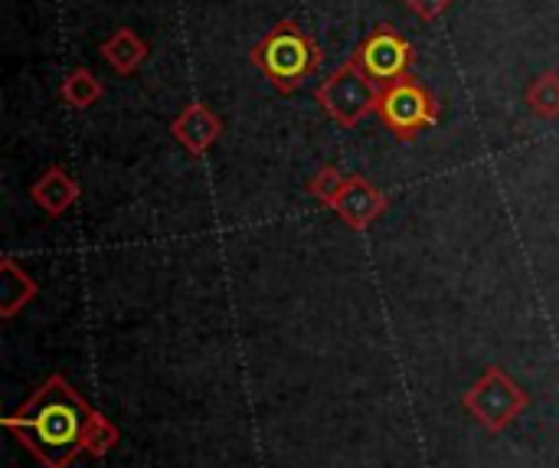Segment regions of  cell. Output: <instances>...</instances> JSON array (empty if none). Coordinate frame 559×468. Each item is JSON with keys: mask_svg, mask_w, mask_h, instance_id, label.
Segmentation results:
<instances>
[{"mask_svg": "<svg viewBox=\"0 0 559 468\" xmlns=\"http://www.w3.org/2000/svg\"><path fill=\"white\" fill-rule=\"evenodd\" d=\"M85 407L82 400L62 384V381H49L33 403H26L10 426L26 440V446L46 463V466L59 468L69 463V456L79 449V436L85 430Z\"/></svg>", "mask_w": 559, "mask_h": 468, "instance_id": "obj_1", "label": "cell"}, {"mask_svg": "<svg viewBox=\"0 0 559 468\" xmlns=\"http://www.w3.org/2000/svg\"><path fill=\"white\" fill-rule=\"evenodd\" d=\"M413 16H419L423 23H436V20H442L445 13H449V7L455 3V0H400Z\"/></svg>", "mask_w": 559, "mask_h": 468, "instance_id": "obj_12", "label": "cell"}, {"mask_svg": "<svg viewBox=\"0 0 559 468\" xmlns=\"http://www.w3.org/2000/svg\"><path fill=\"white\" fill-rule=\"evenodd\" d=\"M98 52H102V59H105L118 75H131V72H138V69L147 62L151 46H147V39H144L141 33H134L131 26H115V30L102 39Z\"/></svg>", "mask_w": 559, "mask_h": 468, "instance_id": "obj_8", "label": "cell"}, {"mask_svg": "<svg viewBox=\"0 0 559 468\" xmlns=\"http://www.w3.org/2000/svg\"><path fill=\"white\" fill-rule=\"evenodd\" d=\"M59 95H62V102H66L69 108L85 112V108H92V105L105 95V85H102V79H98L92 69L79 66V69H72V72L62 79Z\"/></svg>", "mask_w": 559, "mask_h": 468, "instance_id": "obj_11", "label": "cell"}, {"mask_svg": "<svg viewBox=\"0 0 559 468\" xmlns=\"http://www.w3.org/2000/svg\"><path fill=\"white\" fill-rule=\"evenodd\" d=\"M377 95H380V85L360 69L354 56L341 62L314 92L324 115L341 128H357L370 112H377Z\"/></svg>", "mask_w": 559, "mask_h": 468, "instance_id": "obj_4", "label": "cell"}, {"mask_svg": "<svg viewBox=\"0 0 559 468\" xmlns=\"http://www.w3.org/2000/svg\"><path fill=\"white\" fill-rule=\"evenodd\" d=\"M170 134H174V141H177L183 151H190L193 157H203V154L223 138V118H219L210 105L190 102V105L170 121Z\"/></svg>", "mask_w": 559, "mask_h": 468, "instance_id": "obj_7", "label": "cell"}, {"mask_svg": "<svg viewBox=\"0 0 559 468\" xmlns=\"http://www.w3.org/2000/svg\"><path fill=\"white\" fill-rule=\"evenodd\" d=\"M252 66L272 82L275 92L295 95L321 66L318 43L295 23L278 20L252 49Z\"/></svg>", "mask_w": 559, "mask_h": 468, "instance_id": "obj_2", "label": "cell"}, {"mask_svg": "<svg viewBox=\"0 0 559 468\" xmlns=\"http://www.w3.org/2000/svg\"><path fill=\"white\" fill-rule=\"evenodd\" d=\"M33 200L49 213V217H59L66 207H72V200L79 197V184L66 174L62 164H52L39 174V180L29 187Z\"/></svg>", "mask_w": 559, "mask_h": 468, "instance_id": "obj_9", "label": "cell"}, {"mask_svg": "<svg viewBox=\"0 0 559 468\" xmlns=\"http://www.w3.org/2000/svg\"><path fill=\"white\" fill-rule=\"evenodd\" d=\"M328 203L337 210V217H344L354 230H364V226H370L380 213H383V207H386V197L370 184V180H364V177H344L337 187H334V194L328 197Z\"/></svg>", "mask_w": 559, "mask_h": 468, "instance_id": "obj_6", "label": "cell"}, {"mask_svg": "<svg viewBox=\"0 0 559 468\" xmlns=\"http://www.w3.org/2000/svg\"><path fill=\"white\" fill-rule=\"evenodd\" d=\"M439 98L416 75H403L390 85H380L377 115L396 141H413L429 131L439 121Z\"/></svg>", "mask_w": 559, "mask_h": 468, "instance_id": "obj_3", "label": "cell"}, {"mask_svg": "<svg viewBox=\"0 0 559 468\" xmlns=\"http://www.w3.org/2000/svg\"><path fill=\"white\" fill-rule=\"evenodd\" d=\"M354 59L360 62V69L377 85H390V82L409 75V66H413L416 52H413V43L400 30H393L390 23H380L364 36Z\"/></svg>", "mask_w": 559, "mask_h": 468, "instance_id": "obj_5", "label": "cell"}, {"mask_svg": "<svg viewBox=\"0 0 559 468\" xmlns=\"http://www.w3.org/2000/svg\"><path fill=\"white\" fill-rule=\"evenodd\" d=\"M524 105L531 108L534 118L540 121H559V72H540L537 79H531V85L524 89Z\"/></svg>", "mask_w": 559, "mask_h": 468, "instance_id": "obj_10", "label": "cell"}]
</instances>
